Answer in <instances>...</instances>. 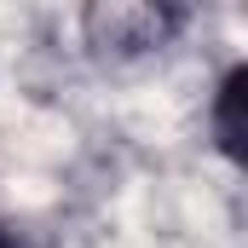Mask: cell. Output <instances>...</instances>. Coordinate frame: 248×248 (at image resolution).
Returning a JSON list of instances; mask_svg holds the SVG:
<instances>
[{"label":"cell","instance_id":"cell-1","mask_svg":"<svg viewBox=\"0 0 248 248\" xmlns=\"http://www.w3.org/2000/svg\"><path fill=\"white\" fill-rule=\"evenodd\" d=\"M185 23L179 6H93L87 12V35L93 46H110V52H150V46H168V35Z\"/></svg>","mask_w":248,"mask_h":248},{"label":"cell","instance_id":"cell-2","mask_svg":"<svg viewBox=\"0 0 248 248\" xmlns=\"http://www.w3.org/2000/svg\"><path fill=\"white\" fill-rule=\"evenodd\" d=\"M208 127H214V144L231 168L248 162V63H231L214 87V104H208Z\"/></svg>","mask_w":248,"mask_h":248},{"label":"cell","instance_id":"cell-3","mask_svg":"<svg viewBox=\"0 0 248 248\" xmlns=\"http://www.w3.org/2000/svg\"><path fill=\"white\" fill-rule=\"evenodd\" d=\"M0 248H17V237L6 231V219H0Z\"/></svg>","mask_w":248,"mask_h":248}]
</instances>
